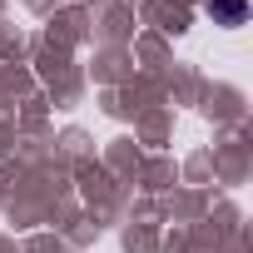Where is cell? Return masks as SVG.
Here are the masks:
<instances>
[{
  "label": "cell",
  "mask_w": 253,
  "mask_h": 253,
  "mask_svg": "<svg viewBox=\"0 0 253 253\" xmlns=\"http://www.w3.org/2000/svg\"><path fill=\"white\" fill-rule=\"evenodd\" d=\"M209 15H213V25H243L248 20V0H209V5H204Z\"/></svg>",
  "instance_id": "cell-1"
}]
</instances>
